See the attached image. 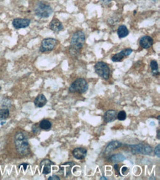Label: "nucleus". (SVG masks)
Segmentation results:
<instances>
[{
	"mask_svg": "<svg viewBox=\"0 0 160 180\" xmlns=\"http://www.w3.org/2000/svg\"><path fill=\"white\" fill-rule=\"evenodd\" d=\"M86 40L85 33L82 30L75 32L73 34L70 40L69 53L72 56H77L78 55L80 49L83 47Z\"/></svg>",
	"mask_w": 160,
	"mask_h": 180,
	"instance_id": "obj_1",
	"label": "nucleus"
},
{
	"mask_svg": "<svg viewBox=\"0 0 160 180\" xmlns=\"http://www.w3.org/2000/svg\"><path fill=\"white\" fill-rule=\"evenodd\" d=\"M14 143L18 153L22 156H27L30 154V145L27 138L22 132H19L15 135Z\"/></svg>",
	"mask_w": 160,
	"mask_h": 180,
	"instance_id": "obj_2",
	"label": "nucleus"
},
{
	"mask_svg": "<svg viewBox=\"0 0 160 180\" xmlns=\"http://www.w3.org/2000/svg\"><path fill=\"white\" fill-rule=\"evenodd\" d=\"M88 88L89 86L86 80L83 79V78H78V79L75 80L71 84L69 89V92L72 93L78 92L80 94H83L87 91Z\"/></svg>",
	"mask_w": 160,
	"mask_h": 180,
	"instance_id": "obj_3",
	"label": "nucleus"
},
{
	"mask_svg": "<svg viewBox=\"0 0 160 180\" xmlns=\"http://www.w3.org/2000/svg\"><path fill=\"white\" fill-rule=\"evenodd\" d=\"M53 12L52 7L44 2H39L35 7L36 15L40 18H48Z\"/></svg>",
	"mask_w": 160,
	"mask_h": 180,
	"instance_id": "obj_4",
	"label": "nucleus"
},
{
	"mask_svg": "<svg viewBox=\"0 0 160 180\" xmlns=\"http://www.w3.org/2000/svg\"><path fill=\"white\" fill-rule=\"evenodd\" d=\"M96 73L104 80H108L110 77V68L107 64L103 61L98 62L95 65Z\"/></svg>",
	"mask_w": 160,
	"mask_h": 180,
	"instance_id": "obj_5",
	"label": "nucleus"
},
{
	"mask_svg": "<svg viewBox=\"0 0 160 180\" xmlns=\"http://www.w3.org/2000/svg\"><path fill=\"white\" fill-rule=\"evenodd\" d=\"M57 40L53 38H47L41 41V47H40V51L42 53L46 52H50L56 47L57 45Z\"/></svg>",
	"mask_w": 160,
	"mask_h": 180,
	"instance_id": "obj_6",
	"label": "nucleus"
},
{
	"mask_svg": "<svg viewBox=\"0 0 160 180\" xmlns=\"http://www.w3.org/2000/svg\"><path fill=\"white\" fill-rule=\"evenodd\" d=\"M131 150L133 154H142L145 155H149L152 152L151 146L145 144H138L131 145Z\"/></svg>",
	"mask_w": 160,
	"mask_h": 180,
	"instance_id": "obj_7",
	"label": "nucleus"
},
{
	"mask_svg": "<svg viewBox=\"0 0 160 180\" xmlns=\"http://www.w3.org/2000/svg\"><path fill=\"white\" fill-rule=\"evenodd\" d=\"M132 52L133 50L130 48L123 49V51L114 55L112 57V61H113V62H120V61H122L123 60V58H125V57L129 56V55L132 53Z\"/></svg>",
	"mask_w": 160,
	"mask_h": 180,
	"instance_id": "obj_8",
	"label": "nucleus"
},
{
	"mask_svg": "<svg viewBox=\"0 0 160 180\" xmlns=\"http://www.w3.org/2000/svg\"><path fill=\"white\" fill-rule=\"evenodd\" d=\"M13 26L16 29H21V28H25L28 27L30 24V20L28 19H21L16 18L13 20Z\"/></svg>",
	"mask_w": 160,
	"mask_h": 180,
	"instance_id": "obj_9",
	"label": "nucleus"
},
{
	"mask_svg": "<svg viewBox=\"0 0 160 180\" xmlns=\"http://www.w3.org/2000/svg\"><path fill=\"white\" fill-rule=\"evenodd\" d=\"M51 165H53V162L48 159H45L42 160L40 163V168H41V172L44 175L49 174L51 172Z\"/></svg>",
	"mask_w": 160,
	"mask_h": 180,
	"instance_id": "obj_10",
	"label": "nucleus"
},
{
	"mask_svg": "<svg viewBox=\"0 0 160 180\" xmlns=\"http://www.w3.org/2000/svg\"><path fill=\"white\" fill-rule=\"evenodd\" d=\"M140 45L143 49H148L152 47L154 44V39L148 36H145L140 39Z\"/></svg>",
	"mask_w": 160,
	"mask_h": 180,
	"instance_id": "obj_11",
	"label": "nucleus"
},
{
	"mask_svg": "<svg viewBox=\"0 0 160 180\" xmlns=\"http://www.w3.org/2000/svg\"><path fill=\"white\" fill-rule=\"evenodd\" d=\"M49 28H50V30H52L53 32H58L64 30V26H63L62 23L58 19H53L51 21V22L49 23Z\"/></svg>",
	"mask_w": 160,
	"mask_h": 180,
	"instance_id": "obj_12",
	"label": "nucleus"
},
{
	"mask_svg": "<svg viewBox=\"0 0 160 180\" xmlns=\"http://www.w3.org/2000/svg\"><path fill=\"white\" fill-rule=\"evenodd\" d=\"M87 151L83 148H76L72 151V155L77 160H83L86 156Z\"/></svg>",
	"mask_w": 160,
	"mask_h": 180,
	"instance_id": "obj_13",
	"label": "nucleus"
},
{
	"mask_svg": "<svg viewBox=\"0 0 160 180\" xmlns=\"http://www.w3.org/2000/svg\"><path fill=\"white\" fill-rule=\"evenodd\" d=\"M117 112L114 110H108L104 114L103 119L106 122H113L117 119Z\"/></svg>",
	"mask_w": 160,
	"mask_h": 180,
	"instance_id": "obj_14",
	"label": "nucleus"
},
{
	"mask_svg": "<svg viewBox=\"0 0 160 180\" xmlns=\"http://www.w3.org/2000/svg\"><path fill=\"white\" fill-rule=\"evenodd\" d=\"M73 165H75V164L73 162H66V163L63 164L60 166V170L61 171L62 174H64V175L65 177H67V176L70 174V171H71V169L73 167Z\"/></svg>",
	"mask_w": 160,
	"mask_h": 180,
	"instance_id": "obj_15",
	"label": "nucleus"
},
{
	"mask_svg": "<svg viewBox=\"0 0 160 180\" xmlns=\"http://www.w3.org/2000/svg\"><path fill=\"white\" fill-rule=\"evenodd\" d=\"M122 145V143L119 141H112L110 143H108L107 146H106V150H105V153L106 154H110L112 151H113L116 149L119 148Z\"/></svg>",
	"mask_w": 160,
	"mask_h": 180,
	"instance_id": "obj_16",
	"label": "nucleus"
},
{
	"mask_svg": "<svg viewBox=\"0 0 160 180\" xmlns=\"http://www.w3.org/2000/svg\"><path fill=\"white\" fill-rule=\"evenodd\" d=\"M47 102V100L44 95L43 94H40V95H39L36 97L35 101H34V104H35L36 107L41 108V107L44 106V105H46Z\"/></svg>",
	"mask_w": 160,
	"mask_h": 180,
	"instance_id": "obj_17",
	"label": "nucleus"
},
{
	"mask_svg": "<svg viewBox=\"0 0 160 180\" xmlns=\"http://www.w3.org/2000/svg\"><path fill=\"white\" fill-rule=\"evenodd\" d=\"M129 31L128 30L127 27L125 25H121L117 29V35L119 36L120 39H123V38L126 37L128 35Z\"/></svg>",
	"mask_w": 160,
	"mask_h": 180,
	"instance_id": "obj_18",
	"label": "nucleus"
},
{
	"mask_svg": "<svg viewBox=\"0 0 160 180\" xmlns=\"http://www.w3.org/2000/svg\"><path fill=\"white\" fill-rule=\"evenodd\" d=\"M40 129L44 130V131H49L52 128V123L48 120H43L39 123Z\"/></svg>",
	"mask_w": 160,
	"mask_h": 180,
	"instance_id": "obj_19",
	"label": "nucleus"
},
{
	"mask_svg": "<svg viewBox=\"0 0 160 180\" xmlns=\"http://www.w3.org/2000/svg\"><path fill=\"white\" fill-rule=\"evenodd\" d=\"M125 160V156L122 154H114L110 157V161L112 162H115V163L122 162V161H124Z\"/></svg>",
	"mask_w": 160,
	"mask_h": 180,
	"instance_id": "obj_20",
	"label": "nucleus"
},
{
	"mask_svg": "<svg viewBox=\"0 0 160 180\" xmlns=\"http://www.w3.org/2000/svg\"><path fill=\"white\" fill-rule=\"evenodd\" d=\"M10 115V112L7 108H3L0 109V121L7 120Z\"/></svg>",
	"mask_w": 160,
	"mask_h": 180,
	"instance_id": "obj_21",
	"label": "nucleus"
},
{
	"mask_svg": "<svg viewBox=\"0 0 160 180\" xmlns=\"http://www.w3.org/2000/svg\"><path fill=\"white\" fill-rule=\"evenodd\" d=\"M150 69H151L153 75L154 76L158 75H159V71H158V64L157 61L154 60L150 61Z\"/></svg>",
	"mask_w": 160,
	"mask_h": 180,
	"instance_id": "obj_22",
	"label": "nucleus"
},
{
	"mask_svg": "<svg viewBox=\"0 0 160 180\" xmlns=\"http://www.w3.org/2000/svg\"><path fill=\"white\" fill-rule=\"evenodd\" d=\"M126 118V113L125 111H120V112L117 113V119L119 120H125Z\"/></svg>",
	"mask_w": 160,
	"mask_h": 180,
	"instance_id": "obj_23",
	"label": "nucleus"
},
{
	"mask_svg": "<svg viewBox=\"0 0 160 180\" xmlns=\"http://www.w3.org/2000/svg\"><path fill=\"white\" fill-rule=\"evenodd\" d=\"M160 145L159 144L157 145V147H156V148H155V150H154V153H155V154H156V156H157V157H160Z\"/></svg>",
	"mask_w": 160,
	"mask_h": 180,
	"instance_id": "obj_24",
	"label": "nucleus"
},
{
	"mask_svg": "<svg viewBox=\"0 0 160 180\" xmlns=\"http://www.w3.org/2000/svg\"><path fill=\"white\" fill-rule=\"evenodd\" d=\"M39 129H40V127H37V126L36 125H34L33 126V129H32V131H33V132L34 134H38L39 132Z\"/></svg>",
	"mask_w": 160,
	"mask_h": 180,
	"instance_id": "obj_25",
	"label": "nucleus"
},
{
	"mask_svg": "<svg viewBox=\"0 0 160 180\" xmlns=\"http://www.w3.org/2000/svg\"><path fill=\"white\" fill-rule=\"evenodd\" d=\"M121 172L123 175H126V174L128 173V168L127 167H123L121 169Z\"/></svg>",
	"mask_w": 160,
	"mask_h": 180,
	"instance_id": "obj_26",
	"label": "nucleus"
},
{
	"mask_svg": "<svg viewBox=\"0 0 160 180\" xmlns=\"http://www.w3.org/2000/svg\"><path fill=\"white\" fill-rule=\"evenodd\" d=\"M48 180H60V178H59L58 176H52V177H50L49 178H48Z\"/></svg>",
	"mask_w": 160,
	"mask_h": 180,
	"instance_id": "obj_27",
	"label": "nucleus"
},
{
	"mask_svg": "<svg viewBox=\"0 0 160 180\" xmlns=\"http://www.w3.org/2000/svg\"><path fill=\"white\" fill-rule=\"evenodd\" d=\"M100 2H101L103 4V5H108V4H109L110 2H111L112 1V0H100Z\"/></svg>",
	"mask_w": 160,
	"mask_h": 180,
	"instance_id": "obj_28",
	"label": "nucleus"
},
{
	"mask_svg": "<svg viewBox=\"0 0 160 180\" xmlns=\"http://www.w3.org/2000/svg\"><path fill=\"white\" fill-rule=\"evenodd\" d=\"M20 165L23 166V167H24V170H25L27 169V165H27V164H22V165Z\"/></svg>",
	"mask_w": 160,
	"mask_h": 180,
	"instance_id": "obj_29",
	"label": "nucleus"
},
{
	"mask_svg": "<svg viewBox=\"0 0 160 180\" xmlns=\"http://www.w3.org/2000/svg\"><path fill=\"white\" fill-rule=\"evenodd\" d=\"M114 169H115L116 170H117V172L119 171V165H118L116 164L115 165H114Z\"/></svg>",
	"mask_w": 160,
	"mask_h": 180,
	"instance_id": "obj_30",
	"label": "nucleus"
},
{
	"mask_svg": "<svg viewBox=\"0 0 160 180\" xmlns=\"http://www.w3.org/2000/svg\"><path fill=\"white\" fill-rule=\"evenodd\" d=\"M159 131H160L159 130H158V131H157L158 132V133H157V138L158 139H159Z\"/></svg>",
	"mask_w": 160,
	"mask_h": 180,
	"instance_id": "obj_31",
	"label": "nucleus"
},
{
	"mask_svg": "<svg viewBox=\"0 0 160 180\" xmlns=\"http://www.w3.org/2000/svg\"><path fill=\"white\" fill-rule=\"evenodd\" d=\"M100 179H101V180H102V179H104V180H107L108 179H107V178H106V177H102L101 178H100Z\"/></svg>",
	"mask_w": 160,
	"mask_h": 180,
	"instance_id": "obj_32",
	"label": "nucleus"
},
{
	"mask_svg": "<svg viewBox=\"0 0 160 180\" xmlns=\"http://www.w3.org/2000/svg\"><path fill=\"white\" fill-rule=\"evenodd\" d=\"M0 90H1V87H0Z\"/></svg>",
	"mask_w": 160,
	"mask_h": 180,
	"instance_id": "obj_33",
	"label": "nucleus"
}]
</instances>
